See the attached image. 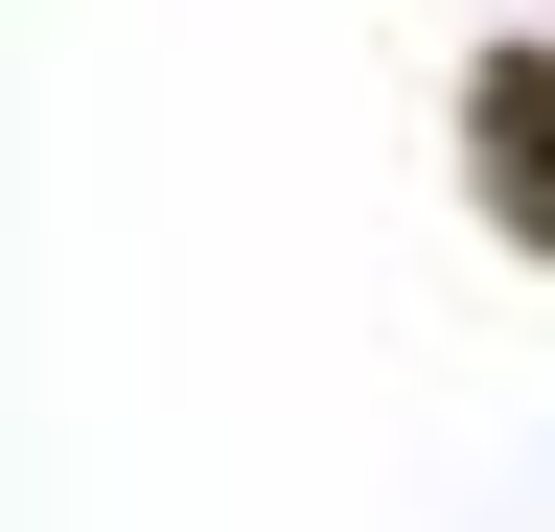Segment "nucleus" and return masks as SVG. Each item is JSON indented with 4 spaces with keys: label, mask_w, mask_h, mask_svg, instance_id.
<instances>
[]
</instances>
